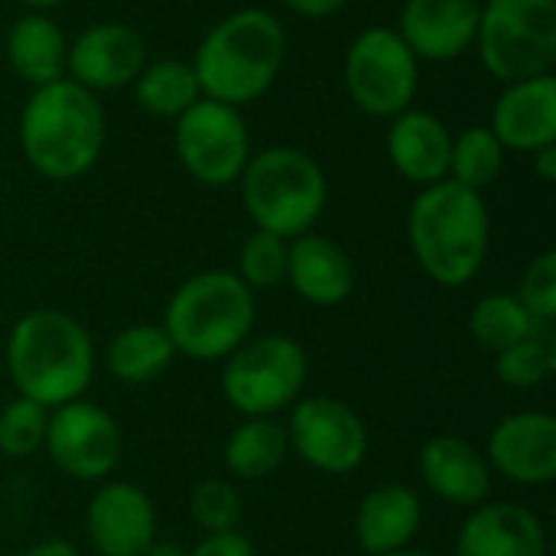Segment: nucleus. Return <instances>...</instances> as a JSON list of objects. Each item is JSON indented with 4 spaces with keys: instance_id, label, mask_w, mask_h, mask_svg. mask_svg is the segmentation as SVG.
I'll return each mask as SVG.
<instances>
[{
    "instance_id": "8",
    "label": "nucleus",
    "mask_w": 556,
    "mask_h": 556,
    "mask_svg": "<svg viewBox=\"0 0 556 556\" xmlns=\"http://www.w3.org/2000/svg\"><path fill=\"white\" fill-rule=\"evenodd\" d=\"M476 42L485 68L505 85L551 75L556 62V0H485Z\"/></svg>"
},
{
    "instance_id": "3",
    "label": "nucleus",
    "mask_w": 556,
    "mask_h": 556,
    "mask_svg": "<svg viewBox=\"0 0 556 556\" xmlns=\"http://www.w3.org/2000/svg\"><path fill=\"white\" fill-rule=\"evenodd\" d=\"M160 326L176 358L215 365L254 336L257 296L235 270H202L173 290Z\"/></svg>"
},
{
    "instance_id": "26",
    "label": "nucleus",
    "mask_w": 556,
    "mask_h": 556,
    "mask_svg": "<svg viewBox=\"0 0 556 556\" xmlns=\"http://www.w3.org/2000/svg\"><path fill=\"white\" fill-rule=\"evenodd\" d=\"M495 378L511 391L544 388L556 375V329L534 326L525 339L492 355Z\"/></svg>"
},
{
    "instance_id": "25",
    "label": "nucleus",
    "mask_w": 556,
    "mask_h": 556,
    "mask_svg": "<svg viewBox=\"0 0 556 556\" xmlns=\"http://www.w3.org/2000/svg\"><path fill=\"white\" fill-rule=\"evenodd\" d=\"M7 59L13 72L33 88L59 81L65 72V59H68L65 33L49 16L26 13L7 33Z\"/></svg>"
},
{
    "instance_id": "38",
    "label": "nucleus",
    "mask_w": 556,
    "mask_h": 556,
    "mask_svg": "<svg viewBox=\"0 0 556 556\" xmlns=\"http://www.w3.org/2000/svg\"><path fill=\"white\" fill-rule=\"evenodd\" d=\"M143 556H189V547H182L179 541H163V538H156L150 547H147V554Z\"/></svg>"
},
{
    "instance_id": "30",
    "label": "nucleus",
    "mask_w": 556,
    "mask_h": 556,
    "mask_svg": "<svg viewBox=\"0 0 556 556\" xmlns=\"http://www.w3.org/2000/svg\"><path fill=\"white\" fill-rule=\"evenodd\" d=\"M189 518L202 534L238 531L244 518V498L235 479L208 476L189 492Z\"/></svg>"
},
{
    "instance_id": "27",
    "label": "nucleus",
    "mask_w": 556,
    "mask_h": 556,
    "mask_svg": "<svg viewBox=\"0 0 556 556\" xmlns=\"http://www.w3.org/2000/svg\"><path fill=\"white\" fill-rule=\"evenodd\" d=\"M134 94L143 111L156 117H179L202 98V88L189 62L163 59L140 68V75L134 78Z\"/></svg>"
},
{
    "instance_id": "22",
    "label": "nucleus",
    "mask_w": 556,
    "mask_h": 556,
    "mask_svg": "<svg viewBox=\"0 0 556 556\" xmlns=\"http://www.w3.org/2000/svg\"><path fill=\"white\" fill-rule=\"evenodd\" d=\"M453 134L427 111H404L388 130V160L414 186H433L450 179Z\"/></svg>"
},
{
    "instance_id": "12",
    "label": "nucleus",
    "mask_w": 556,
    "mask_h": 556,
    "mask_svg": "<svg viewBox=\"0 0 556 556\" xmlns=\"http://www.w3.org/2000/svg\"><path fill=\"white\" fill-rule=\"evenodd\" d=\"M176 153L182 169L202 186H231L251 160V137L238 108L199 98L176 121Z\"/></svg>"
},
{
    "instance_id": "23",
    "label": "nucleus",
    "mask_w": 556,
    "mask_h": 556,
    "mask_svg": "<svg viewBox=\"0 0 556 556\" xmlns=\"http://www.w3.org/2000/svg\"><path fill=\"white\" fill-rule=\"evenodd\" d=\"M176 362V349L160 323H130L111 336L104 349V368L114 381L140 388L160 381Z\"/></svg>"
},
{
    "instance_id": "32",
    "label": "nucleus",
    "mask_w": 556,
    "mask_h": 556,
    "mask_svg": "<svg viewBox=\"0 0 556 556\" xmlns=\"http://www.w3.org/2000/svg\"><path fill=\"white\" fill-rule=\"evenodd\" d=\"M287 261H290V241L270 231H254L241 251H238V277L257 293L274 290L287 283Z\"/></svg>"
},
{
    "instance_id": "10",
    "label": "nucleus",
    "mask_w": 556,
    "mask_h": 556,
    "mask_svg": "<svg viewBox=\"0 0 556 556\" xmlns=\"http://www.w3.org/2000/svg\"><path fill=\"white\" fill-rule=\"evenodd\" d=\"M42 453L72 482L101 485L114 479L124 456V433L111 410L85 397L49 410Z\"/></svg>"
},
{
    "instance_id": "1",
    "label": "nucleus",
    "mask_w": 556,
    "mask_h": 556,
    "mask_svg": "<svg viewBox=\"0 0 556 556\" xmlns=\"http://www.w3.org/2000/svg\"><path fill=\"white\" fill-rule=\"evenodd\" d=\"M3 365L20 397L55 410L88 394L98 371V349L85 323L42 306L10 326Z\"/></svg>"
},
{
    "instance_id": "39",
    "label": "nucleus",
    "mask_w": 556,
    "mask_h": 556,
    "mask_svg": "<svg viewBox=\"0 0 556 556\" xmlns=\"http://www.w3.org/2000/svg\"><path fill=\"white\" fill-rule=\"evenodd\" d=\"M378 556H440V554H430V551H414V547H404V551H394V554H378Z\"/></svg>"
},
{
    "instance_id": "13",
    "label": "nucleus",
    "mask_w": 556,
    "mask_h": 556,
    "mask_svg": "<svg viewBox=\"0 0 556 556\" xmlns=\"http://www.w3.org/2000/svg\"><path fill=\"white\" fill-rule=\"evenodd\" d=\"M482 453L492 476L521 489H547L556 479V417L551 410H515L492 427Z\"/></svg>"
},
{
    "instance_id": "35",
    "label": "nucleus",
    "mask_w": 556,
    "mask_h": 556,
    "mask_svg": "<svg viewBox=\"0 0 556 556\" xmlns=\"http://www.w3.org/2000/svg\"><path fill=\"white\" fill-rule=\"evenodd\" d=\"M20 556H81V551L65 538H46V541H36L33 547H26Z\"/></svg>"
},
{
    "instance_id": "4",
    "label": "nucleus",
    "mask_w": 556,
    "mask_h": 556,
    "mask_svg": "<svg viewBox=\"0 0 556 556\" xmlns=\"http://www.w3.org/2000/svg\"><path fill=\"white\" fill-rule=\"evenodd\" d=\"M26 163L55 182L88 173L104 147V111L88 88L72 78L33 88L20 117Z\"/></svg>"
},
{
    "instance_id": "7",
    "label": "nucleus",
    "mask_w": 556,
    "mask_h": 556,
    "mask_svg": "<svg viewBox=\"0 0 556 556\" xmlns=\"http://www.w3.org/2000/svg\"><path fill=\"white\" fill-rule=\"evenodd\" d=\"M309 381V355L303 342L283 332L251 336L238 345L218 375L222 397L241 417H277L290 410Z\"/></svg>"
},
{
    "instance_id": "37",
    "label": "nucleus",
    "mask_w": 556,
    "mask_h": 556,
    "mask_svg": "<svg viewBox=\"0 0 556 556\" xmlns=\"http://www.w3.org/2000/svg\"><path fill=\"white\" fill-rule=\"evenodd\" d=\"M534 160H538V173H541V179H544V182H554L556 179V143L554 147H544V150H538V153H534Z\"/></svg>"
},
{
    "instance_id": "21",
    "label": "nucleus",
    "mask_w": 556,
    "mask_h": 556,
    "mask_svg": "<svg viewBox=\"0 0 556 556\" xmlns=\"http://www.w3.org/2000/svg\"><path fill=\"white\" fill-rule=\"evenodd\" d=\"M424 528V498L404 482H381L355 508V544L365 556L394 554Z\"/></svg>"
},
{
    "instance_id": "16",
    "label": "nucleus",
    "mask_w": 556,
    "mask_h": 556,
    "mask_svg": "<svg viewBox=\"0 0 556 556\" xmlns=\"http://www.w3.org/2000/svg\"><path fill=\"white\" fill-rule=\"evenodd\" d=\"M453 556H551L541 515L521 502H482L466 511Z\"/></svg>"
},
{
    "instance_id": "18",
    "label": "nucleus",
    "mask_w": 556,
    "mask_h": 556,
    "mask_svg": "<svg viewBox=\"0 0 556 556\" xmlns=\"http://www.w3.org/2000/svg\"><path fill=\"white\" fill-rule=\"evenodd\" d=\"M479 13V0H407L397 33L417 59L450 62L476 46Z\"/></svg>"
},
{
    "instance_id": "6",
    "label": "nucleus",
    "mask_w": 556,
    "mask_h": 556,
    "mask_svg": "<svg viewBox=\"0 0 556 556\" xmlns=\"http://www.w3.org/2000/svg\"><path fill=\"white\" fill-rule=\"evenodd\" d=\"M238 182L241 202L257 231H270L293 241L313 231V225L326 212V173L306 150L270 147L248 160Z\"/></svg>"
},
{
    "instance_id": "14",
    "label": "nucleus",
    "mask_w": 556,
    "mask_h": 556,
    "mask_svg": "<svg viewBox=\"0 0 556 556\" xmlns=\"http://www.w3.org/2000/svg\"><path fill=\"white\" fill-rule=\"evenodd\" d=\"M85 534L98 556H143L156 541V505L140 485L108 479L88 498Z\"/></svg>"
},
{
    "instance_id": "29",
    "label": "nucleus",
    "mask_w": 556,
    "mask_h": 556,
    "mask_svg": "<svg viewBox=\"0 0 556 556\" xmlns=\"http://www.w3.org/2000/svg\"><path fill=\"white\" fill-rule=\"evenodd\" d=\"M505 169V147L492 134V127H469L453 140L450 176L453 182L485 192Z\"/></svg>"
},
{
    "instance_id": "34",
    "label": "nucleus",
    "mask_w": 556,
    "mask_h": 556,
    "mask_svg": "<svg viewBox=\"0 0 556 556\" xmlns=\"http://www.w3.org/2000/svg\"><path fill=\"white\" fill-rule=\"evenodd\" d=\"M189 556H257V547L241 531L202 534V541L189 551Z\"/></svg>"
},
{
    "instance_id": "20",
    "label": "nucleus",
    "mask_w": 556,
    "mask_h": 556,
    "mask_svg": "<svg viewBox=\"0 0 556 556\" xmlns=\"http://www.w3.org/2000/svg\"><path fill=\"white\" fill-rule=\"evenodd\" d=\"M287 287L309 306L332 309L342 306L355 290V264L349 251L316 231H306L290 241Z\"/></svg>"
},
{
    "instance_id": "19",
    "label": "nucleus",
    "mask_w": 556,
    "mask_h": 556,
    "mask_svg": "<svg viewBox=\"0 0 556 556\" xmlns=\"http://www.w3.org/2000/svg\"><path fill=\"white\" fill-rule=\"evenodd\" d=\"M492 134L505 150L538 153L556 143V81L538 75L511 81L492 108Z\"/></svg>"
},
{
    "instance_id": "28",
    "label": "nucleus",
    "mask_w": 556,
    "mask_h": 556,
    "mask_svg": "<svg viewBox=\"0 0 556 556\" xmlns=\"http://www.w3.org/2000/svg\"><path fill=\"white\" fill-rule=\"evenodd\" d=\"M466 326H469L472 342L495 355V352L515 345L518 339H525V336H528L534 326H541V323H534V319L528 316V309L518 303L515 293L495 290V293H485V296H479V300L472 303Z\"/></svg>"
},
{
    "instance_id": "9",
    "label": "nucleus",
    "mask_w": 556,
    "mask_h": 556,
    "mask_svg": "<svg viewBox=\"0 0 556 556\" xmlns=\"http://www.w3.org/2000/svg\"><path fill=\"white\" fill-rule=\"evenodd\" d=\"M290 453L323 476H352L371 453L368 424L332 394L300 397L287 417Z\"/></svg>"
},
{
    "instance_id": "40",
    "label": "nucleus",
    "mask_w": 556,
    "mask_h": 556,
    "mask_svg": "<svg viewBox=\"0 0 556 556\" xmlns=\"http://www.w3.org/2000/svg\"><path fill=\"white\" fill-rule=\"evenodd\" d=\"M23 3H29V7H36V10H46V7H55V3H62V0H23Z\"/></svg>"
},
{
    "instance_id": "31",
    "label": "nucleus",
    "mask_w": 556,
    "mask_h": 556,
    "mask_svg": "<svg viewBox=\"0 0 556 556\" xmlns=\"http://www.w3.org/2000/svg\"><path fill=\"white\" fill-rule=\"evenodd\" d=\"M46 427H49V410L39 407L36 401L13 394L0 407V456L13 463L33 459L36 453H42Z\"/></svg>"
},
{
    "instance_id": "33",
    "label": "nucleus",
    "mask_w": 556,
    "mask_h": 556,
    "mask_svg": "<svg viewBox=\"0 0 556 556\" xmlns=\"http://www.w3.org/2000/svg\"><path fill=\"white\" fill-rule=\"evenodd\" d=\"M518 303L528 309V316L541 326H556V254L544 251L534 257L515 290Z\"/></svg>"
},
{
    "instance_id": "2",
    "label": "nucleus",
    "mask_w": 556,
    "mask_h": 556,
    "mask_svg": "<svg viewBox=\"0 0 556 556\" xmlns=\"http://www.w3.org/2000/svg\"><path fill=\"white\" fill-rule=\"evenodd\" d=\"M407 238L417 267L437 287H466L479 277L489 257V205L482 192H472L453 179L424 186L407 215Z\"/></svg>"
},
{
    "instance_id": "24",
    "label": "nucleus",
    "mask_w": 556,
    "mask_h": 556,
    "mask_svg": "<svg viewBox=\"0 0 556 556\" xmlns=\"http://www.w3.org/2000/svg\"><path fill=\"white\" fill-rule=\"evenodd\" d=\"M287 456L290 437L277 417H241L222 450L225 472L238 482H261L274 476L287 463Z\"/></svg>"
},
{
    "instance_id": "5",
    "label": "nucleus",
    "mask_w": 556,
    "mask_h": 556,
    "mask_svg": "<svg viewBox=\"0 0 556 556\" xmlns=\"http://www.w3.org/2000/svg\"><path fill=\"white\" fill-rule=\"evenodd\" d=\"M283 52L287 33L274 13L248 7L225 16L218 26L208 29V36L195 49L192 68L202 98L231 108L261 98L274 85L283 65Z\"/></svg>"
},
{
    "instance_id": "36",
    "label": "nucleus",
    "mask_w": 556,
    "mask_h": 556,
    "mask_svg": "<svg viewBox=\"0 0 556 556\" xmlns=\"http://www.w3.org/2000/svg\"><path fill=\"white\" fill-rule=\"evenodd\" d=\"M290 10L303 13V16H329L336 10H342L349 0H283Z\"/></svg>"
},
{
    "instance_id": "15",
    "label": "nucleus",
    "mask_w": 556,
    "mask_h": 556,
    "mask_svg": "<svg viewBox=\"0 0 556 556\" xmlns=\"http://www.w3.org/2000/svg\"><path fill=\"white\" fill-rule=\"evenodd\" d=\"M417 476L433 498L459 511H472L492 498L495 476L485 453L466 437L437 433L417 453Z\"/></svg>"
},
{
    "instance_id": "11",
    "label": "nucleus",
    "mask_w": 556,
    "mask_h": 556,
    "mask_svg": "<svg viewBox=\"0 0 556 556\" xmlns=\"http://www.w3.org/2000/svg\"><path fill=\"white\" fill-rule=\"evenodd\" d=\"M345 88L371 117H397L417 94V55L397 29H365L345 55Z\"/></svg>"
},
{
    "instance_id": "17",
    "label": "nucleus",
    "mask_w": 556,
    "mask_h": 556,
    "mask_svg": "<svg viewBox=\"0 0 556 556\" xmlns=\"http://www.w3.org/2000/svg\"><path fill=\"white\" fill-rule=\"evenodd\" d=\"M147 65L143 36L127 23H94L72 46L65 68L72 81L88 91H108L130 85Z\"/></svg>"
}]
</instances>
